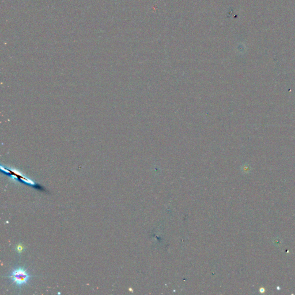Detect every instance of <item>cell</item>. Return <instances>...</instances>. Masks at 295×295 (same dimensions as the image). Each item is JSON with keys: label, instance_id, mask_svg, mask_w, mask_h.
<instances>
[{"label": "cell", "instance_id": "obj_2", "mask_svg": "<svg viewBox=\"0 0 295 295\" xmlns=\"http://www.w3.org/2000/svg\"><path fill=\"white\" fill-rule=\"evenodd\" d=\"M16 250L17 251V252H19V253H20V252H22V251H23V248L22 246H21V245H18V246H17V247H16Z\"/></svg>", "mask_w": 295, "mask_h": 295}, {"label": "cell", "instance_id": "obj_1", "mask_svg": "<svg viewBox=\"0 0 295 295\" xmlns=\"http://www.w3.org/2000/svg\"><path fill=\"white\" fill-rule=\"evenodd\" d=\"M13 283L19 288H21L24 285L28 283L31 276L27 272V270L22 267H17L14 268L9 276H8Z\"/></svg>", "mask_w": 295, "mask_h": 295}]
</instances>
